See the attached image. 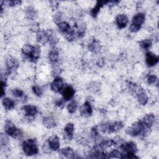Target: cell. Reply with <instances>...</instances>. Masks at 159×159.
<instances>
[{
	"label": "cell",
	"mask_w": 159,
	"mask_h": 159,
	"mask_svg": "<svg viewBox=\"0 0 159 159\" xmlns=\"http://www.w3.org/2000/svg\"><path fill=\"white\" fill-rule=\"evenodd\" d=\"M37 42L40 45H45L48 42V32L44 30H40L37 32L36 35Z\"/></svg>",
	"instance_id": "obj_21"
},
{
	"label": "cell",
	"mask_w": 159,
	"mask_h": 159,
	"mask_svg": "<svg viewBox=\"0 0 159 159\" xmlns=\"http://www.w3.org/2000/svg\"><path fill=\"white\" fill-rule=\"evenodd\" d=\"M47 148L50 151L56 152L60 149V140L57 135H52L48 137L47 140Z\"/></svg>",
	"instance_id": "obj_9"
},
{
	"label": "cell",
	"mask_w": 159,
	"mask_h": 159,
	"mask_svg": "<svg viewBox=\"0 0 159 159\" xmlns=\"http://www.w3.org/2000/svg\"><path fill=\"white\" fill-rule=\"evenodd\" d=\"M34 48V45H32L31 44H25L23 45L21 48V53L25 59L29 60L30 56L33 52Z\"/></svg>",
	"instance_id": "obj_26"
},
{
	"label": "cell",
	"mask_w": 159,
	"mask_h": 159,
	"mask_svg": "<svg viewBox=\"0 0 159 159\" xmlns=\"http://www.w3.org/2000/svg\"><path fill=\"white\" fill-rule=\"evenodd\" d=\"M153 41L151 39H145L139 42V46L143 50L148 51L152 46Z\"/></svg>",
	"instance_id": "obj_30"
},
{
	"label": "cell",
	"mask_w": 159,
	"mask_h": 159,
	"mask_svg": "<svg viewBox=\"0 0 159 159\" xmlns=\"http://www.w3.org/2000/svg\"><path fill=\"white\" fill-rule=\"evenodd\" d=\"M30 29L32 31L34 32H38L40 29V27H39V25L37 23H34L32 25H31V27H30Z\"/></svg>",
	"instance_id": "obj_41"
},
{
	"label": "cell",
	"mask_w": 159,
	"mask_h": 159,
	"mask_svg": "<svg viewBox=\"0 0 159 159\" xmlns=\"http://www.w3.org/2000/svg\"><path fill=\"white\" fill-rule=\"evenodd\" d=\"M25 14L26 17L29 20H34L37 16L36 10L32 6H28L26 7Z\"/></svg>",
	"instance_id": "obj_28"
},
{
	"label": "cell",
	"mask_w": 159,
	"mask_h": 159,
	"mask_svg": "<svg viewBox=\"0 0 159 159\" xmlns=\"http://www.w3.org/2000/svg\"><path fill=\"white\" fill-rule=\"evenodd\" d=\"M145 14L144 12H138L135 14L132 19V23L130 25L129 30L132 32H137L141 29L142 25L145 21Z\"/></svg>",
	"instance_id": "obj_6"
},
{
	"label": "cell",
	"mask_w": 159,
	"mask_h": 159,
	"mask_svg": "<svg viewBox=\"0 0 159 159\" xmlns=\"http://www.w3.org/2000/svg\"><path fill=\"white\" fill-rule=\"evenodd\" d=\"M41 54V48L39 45H35L33 52L29 58V61L32 63H36L40 58Z\"/></svg>",
	"instance_id": "obj_24"
},
{
	"label": "cell",
	"mask_w": 159,
	"mask_h": 159,
	"mask_svg": "<svg viewBox=\"0 0 159 159\" xmlns=\"http://www.w3.org/2000/svg\"><path fill=\"white\" fill-rule=\"evenodd\" d=\"M115 22L117 27L119 29H122L127 25L129 23V18L125 14H119L116 16Z\"/></svg>",
	"instance_id": "obj_18"
},
{
	"label": "cell",
	"mask_w": 159,
	"mask_h": 159,
	"mask_svg": "<svg viewBox=\"0 0 159 159\" xmlns=\"http://www.w3.org/2000/svg\"><path fill=\"white\" fill-rule=\"evenodd\" d=\"M75 132V125L72 122L67 123L63 128V134L65 138L68 140H71L73 139Z\"/></svg>",
	"instance_id": "obj_19"
},
{
	"label": "cell",
	"mask_w": 159,
	"mask_h": 159,
	"mask_svg": "<svg viewBox=\"0 0 159 159\" xmlns=\"http://www.w3.org/2000/svg\"><path fill=\"white\" fill-rule=\"evenodd\" d=\"M90 137L95 142H99V139H100L101 136L99 134L98 129L96 127H93L91 128L90 130Z\"/></svg>",
	"instance_id": "obj_34"
},
{
	"label": "cell",
	"mask_w": 159,
	"mask_h": 159,
	"mask_svg": "<svg viewBox=\"0 0 159 159\" xmlns=\"http://www.w3.org/2000/svg\"><path fill=\"white\" fill-rule=\"evenodd\" d=\"M5 63L6 69V73L7 76L14 75L19 66V63L18 60L13 57H7Z\"/></svg>",
	"instance_id": "obj_7"
},
{
	"label": "cell",
	"mask_w": 159,
	"mask_h": 159,
	"mask_svg": "<svg viewBox=\"0 0 159 159\" xmlns=\"http://www.w3.org/2000/svg\"><path fill=\"white\" fill-rule=\"evenodd\" d=\"M11 94L12 95L16 98H19V99H22L25 98V94L24 92L20 88H14L11 90Z\"/></svg>",
	"instance_id": "obj_33"
},
{
	"label": "cell",
	"mask_w": 159,
	"mask_h": 159,
	"mask_svg": "<svg viewBox=\"0 0 159 159\" xmlns=\"http://www.w3.org/2000/svg\"><path fill=\"white\" fill-rule=\"evenodd\" d=\"M65 101L63 98L57 99L55 100V105L57 107H58V108H60V109H62L64 108V107H65Z\"/></svg>",
	"instance_id": "obj_40"
},
{
	"label": "cell",
	"mask_w": 159,
	"mask_h": 159,
	"mask_svg": "<svg viewBox=\"0 0 159 159\" xmlns=\"http://www.w3.org/2000/svg\"><path fill=\"white\" fill-rule=\"evenodd\" d=\"M53 20L54 22L57 25L62 20V14L61 12H57L55 13V14L53 16Z\"/></svg>",
	"instance_id": "obj_38"
},
{
	"label": "cell",
	"mask_w": 159,
	"mask_h": 159,
	"mask_svg": "<svg viewBox=\"0 0 159 159\" xmlns=\"http://www.w3.org/2000/svg\"><path fill=\"white\" fill-rule=\"evenodd\" d=\"M88 50L93 53H98L101 49V45L100 42L96 39H93L88 44Z\"/></svg>",
	"instance_id": "obj_20"
},
{
	"label": "cell",
	"mask_w": 159,
	"mask_h": 159,
	"mask_svg": "<svg viewBox=\"0 0 159 159\" xmlns=\"http://www.w3.org/2000/svg\"><path fill=\"white\" fill-rule=\"evenodd\" d=\"M124 127L122 121H108L104 122L100 125V130L107 134H111L119 131Z\"/></svg>",
	"instance_id": "obj_4"
},
{
	"label": "cell",
	"mask_w": 159,
	"mask_h": 159,
	"mask_svg": "<svg viewBox=\"0 0 159 159\" xmlns=\"http://www.w3.org/2000/svg\"><path fill=\"white\" fill-rule=\"evenodd\" d=\"M4 131L9 136L17 140H20L24 137L22 130L17 128L10 120H6L4 124Z\"/></svg>",
	"instance_id": "obj_5"
},
{
	"label": "cell",
	"mask_w": 159,
	"mask_h": 159,
	"mask_svg": "<svg viewBox=\"0 0 159 159\" xmlns=\"http://www.w3.org/2000/svg\"><path fill=\"white\" fill-rule=\"evenodd\" d=\"M119 147L122 152V158L134 159L139 158L136 156L138 148L135 142L132 141L127 142H124L119 145Z\"/></svg>",
	"instance_id": "obj_1"
},
{
	"label": "cell",
	"mask_w": 159,
	"mask_h": 159,
	"mask_svg": "<svg viewBox=\"0 0 159 159\" xmlns=\"http://www.w3.org/2000/svg\"><path fill=\"white\" fill-rule=\"evenodd\" d=\"M80 113L81 116L84 118L89 117L92 116L93 113V109L90 101L86 100L83 104V105L80 107Z\"/></svg>",
	"instance_id": "obj_10"
},
{
	"label": "cell",
	"mask_w": 159,
	"mask_h": 159,
	"mask_svg": "<svg viewBox=\"0 0 159 159\" xmlns=\"http://www.w3.org/2000/svg\"><path fill=\"white\" fill-rule=\"evenodd\" d=\"M146 81L147 84L149 85L158 84V76L155 73H150L148 75H147L146 77Z\"/></svg>",
	"instance_id": "obj_31"
},
{
	"label": "cell",
	"mask_w": 159,
	"mask_h": 159,
	"mask_svg": "<svg viewBox=\"0 0 159 159\" xmlns=\"http://www.w3.org/2000/svg\"><path fill=\"white\" fill-rule=\"evenodd\" d=\"M65 86L63 80L60 76L55 77L50 83L51 90L56 93H61Z\"/></svg>",
	"instance_id": "obj_13"
},
{
	"label": "cell",
	"mask_w": 159,
	"mask_h": 159,
	"mask_svg": "<svg viewBox=\"0 0 159 159\" xmlns=\"http://www.w3.org/2000/svg\"><path fill=\"white\" fill-rule=\"evenodd\" d=\"M8 135L6 133H1L0 136V142L1 147H6L9 143V139Z\"/></svg>",
	"instance_id": "obj_35"
},
{
	"label": "cell",
	"mask_w": 159,
	"mask_h": 159,
	"mask_svg": "<svg viewBox=\"0 0 159 159\" xmlns=\"http://www.w3.org/2000/svg\"><path fill=\"white\" fill-rule=\"evenodd\" d=\"M43 125L47 129H53L57 125L55 119L52 116H45L42 119Z\"/></svg>",
	"instance_id": "obj_25"
},
{
	"label": "cell",
	"mask_w": 159,
	"mask_h": 159,
	"mask_svg": "<svg viewBox=\"0 0 159 159\" xmlns=\"http://www.w3.org/2000/svg\"><path fill=\"white\" fill-rule=\"evenodd\" d=\"M107 2H108V1H97L96 4L94 5V6L90 11L91 16L93 17L96 18L98 16L99 12H100L101 8L104 5H107Z\"/></svg>",
	"instance_id": "obj_22"
},
{
	"label": "cell",
	"mask_w": 159,
	"mask_h": 159,
	"mask_svg": "<svg viewBox=\"0 0 159 159\" xmlns=\"http://www.w3.org/2000/svg\"><path fill=\"white\" fill-rule=\"evenodd\" d=\"M32 91L33 93L37 97H41L43 94V90L42 88L39 85L32 86Z\"/></svg>",
	"instance_id": "obj_36"
},
{
	"label": "cell",
	"mask_w": 159,
	"mask_h": 159,
	"mask_svg": "<svg viewBox=\"0 0 159 159\" xmlns=\"http://www.w3.org/2000/svg\"><path fill=\"white\" fill-rule=\"evenodd\" d=\"M22 148L26 156L30 157L39 153V146L35 139L30 138L24 140L22 143Z\"/></svg>",
	"instance_id": "obj_3"
},
{
	"label": "cell",
	"mask_w": 159,
	"mask_h": 159,
	"mask_svg": "<svg viewBox=\"0 0 159 159\" xmlns=\"http://www.w3.org/2000/svg\"><path fill=\"white\" fill-rule=\"evenodd\" d=\"M122 158V153L118 150L114 149L108 153V158Z\"/></svg>",
	"instance_id": "obj_37"
},
{
	"label": "cell",
	"mask_w": 159,
	"mask_h": 159,
	"mask_svg": "<svg viewBox=\"0 0 159 159\" xmlns=\"http://www.w3.org/2000/svg\"><path fill=\"white\" fill-rule=\"evenodd\" d=\"M2 104L6 110L9 111L14 108L16 103L15 101L10 98H4L2 100Z\"/></svg>",
	"instance_id": "obj_27"
},
{
	"label": "cell",
	"mask_w": 159,
	"mask_h": 159,
	"mask_svg": "<svg viewBox=\"0 0 159 159\" xmlns=\"http://www.w3.org/2000/svg\"><path fill=\"white\" fill-rule=\"evenodd\" d=\"M145 61L148 67H153L158 64L159 57L155 53L150 51H147L145 55Z\"/></svg>",
	"instance_id": "obj_12"
},
{
	"label": "cell",
	"mask_w": 159,
	"mask_h": 159,
	"mask_svg": "<svg viewBox=\"0 0 159 159\" xmlns=\"http://www.w3.org/2000/svg\"><path fill=\"white\" fill-rule=\"evenodd\" d=\"M21 3H22V1L19 0H10V1H4V4H7L10 7H14L18 5H20Z\"/></svg>",
	"instance_id": "obj_39"
},
{
	"label": "cell",
	"mask_w": 159,
	"mask_h": 159,
	"mask_svg": "<svg viewBox=\"0 0 159 159\" xmlns=\"http://www.w3.org/2000/svg\"><path fill=\"white\" fill-rule=\"evenodd\" d=\"M62 98L65 101L71 100L75 94V89L71 85L65 86L62 91H61Z\"/></svg>",
	"instance_id": "obj_16"
},
{
	"label": "cell",
	"mask_w": 159,
	"mask_h": 159,
	"mask_svg": "<svg viewBox=\"0 0 159 159\" xmlns=\"http://www.w3.org/2000/svg\"><path fill=\"white\" fill-rule=\"evenodd\" d=\"M148 131V130L145 128L140 120L133 122L130 125L128 126L125 129V133L127 135L133 137L138 136L144 137Z\"/></svg>",
	"instance_id": "obj_2"
},
{
	"label": "cell",
	"mask_w": 159,
	"mask_h": 159,
	"mask_svg": "<svg viewBox=\"0 0 159 159\" xmlns=\"http://www.w3.org/2000/svg\"><path fill=\"white\" fill-rule=\"evenodd\" d=\"M156 117L154 114L153 113H148L145 114L140 120L141 122L145 127V128L147 130L151 129V128L153 127V124L155 122Z\"/></svg>",
	"instance_id": "obj_11"
},
{
	"label": "cell",
	"mask_w": 159,
	"mask_h": 159,
	"mask_svg": "<svg viewBox=\"0 0 159 159\" xmlns=\"http://www.w3.org/2000/svg\"><path fill=\"white\" fill-rule=\"evenodd\" d=\"M137 100L139 104L142 106H145L148 102V96L144 89L139 87L135 93Z\"/></svg>",
	"instance_id": "obj_14"
},
{
	"label": "cell",
	"mask_w": 159,
	"mask_h": 159,
	"mask_svg": "<svg viewBox=\"0 0 159 159\" xmlns=\"http://www.w3.org/2000/svg\"><path fill=\"white\" fill-rule=\"evenodd\" d=\"M78 107V104L77 101H75V100L71 101L68 104V105L66 106L68 112L71 114H73L75 113Z\"/></svg>",
	"instance_id": "obj_32"
},
{
	"label": "cell",
	"mask_w": 159,
	"mask_h": 159,
	"mask_svg": "<svg viewBox=\"0 0 159 159\" xmlns=\"http://www.w3.org/2000/svg\"><path fill=\"white\" fill-rule=\"evenodd\" d=\"M73 28L75 29L76 37L81 39L84 36L86 30V25L85 22L80 20L75 24Z\"/></svg>",
	"instance_id": "obj_17"
},
{
	"label": "cell",
	"mask_w": 159,
	"mask_h": 159,
	"mask_svg": "<svg viewBox=\"0 0 159 159\" xmlns=\"http://www.w3.org/2000/svg\"><path fill=\"white\" fill-rule=\"evenodd\" d=\"M48 60L52 65H57L60 60V52L57 48L51 47L48 53Z\"/></svg>",
	"instance_id": "obj_15"
},
{
	"label": "cell",
	"mask_w": 159,
	"mask_h": 159,
	"mask_svg": "<svg viewBox=\"0 0 159 159\" xmlns=\"http://www.w3.org/2000/svg\"><path fill=\"white\" fill-rule=\"evenodd\" d=\"M48 43L51 46V47H55V45L58 43L59 39L53 31L50 30H48Z\"/></svg>",
	"instance_id": "obj_29"
},
{
	"label": "cell",
	"mask_w": 159,
	"mask_h": 159,
	"mask_svg": "<svg viewBox=\"0 0 159 159\" xmlns=\"http://www.w3.org/2000/svg\"><path fill=\"white\" fill-rule=\"evenodd\" d=\"M60 153L63 157H65L66 158H79V157L75 153L74 150L72 148L70 147H64V148H61L60 150Z\"/></svg>",
	"instance_id": "obj_23"
},
{
	"label": "cell",
	"mask_w": 159,
	"mask_h": 159,
	"mask_svg": "<svg viewBox=\"0 0 159 159\" xmlns=\"http://www.w3.org/2000/svg\"><path fill=\"white\" fill-rule=\"evenodd\" d=\"M21 110L23 111L25 115V119L29 120V121L31 119H33L39 112V109L37 107L32 104L23 106L21 107Z\"/></svg>",
	"instance_id": "obj_8"
}]
</instances>
